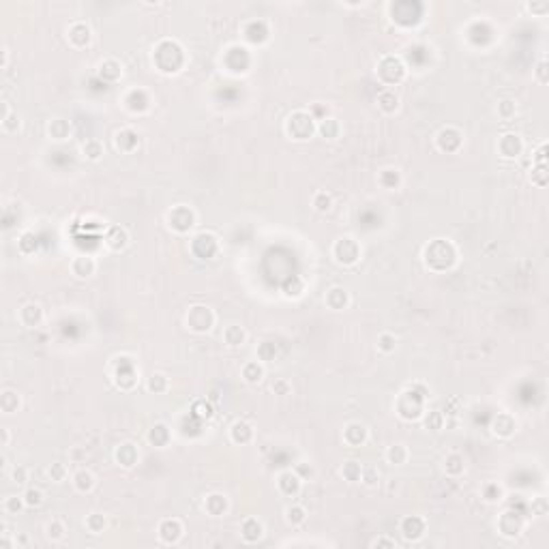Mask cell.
<instances>
[{
    "label": "cell",
    "mask_w": 549,
    "mask_h": 549,
    "mask_svg": "<svg viewBox=\"0 0 549 549\" xmlns=\"http://www.w3.org/2000/svg\"><path fill=\"white\" fill-rule=\"evenodd\" d=\"M212 322H215V318H212L208 307H191L189 313H187V326L195 333L210 331Z\"/></svg>",
    "instance_id": "cell-1"
},
{
    "label": "cell",
    "mask_w": 549,
    "mask_h": 549,
    "mask_svg": "<svg viewBox=\"0 0 549 549\" xmlns=\"http://www.w3.org/2000/svg\"><path fill=\"white\" fill-rule=\"evenodd\" d=\"M359 255H361V249L354 242V238L346 236V238H339L337 240V245H335V258H337V262H341V264H354L356 260H359Z\"/></svg>",
    "instance_id": "cell-2"
},
{
    "label": "cell",
    "mask_w": 549,
    "mask_h": 549,
    "mask_svg": "<svg viewBox=\"0 0 549 549\" xmlns=\"http://www.w3.org/2000/svg\"><path fill=\"white\" fill-rule=\"evenodd\" d=\"M159 532H161V539L166 541V543H176L178 539H181V532H183V526L181 522H176V519H172V522H163L161 528H159Z\"/></svg>",
    "instance_id": "cell-3"
},
{
    "label": "cell",
    "mask_w": 549,
    "mask_h": 549,
    "mask_svg": "<svg viewBox=\"0 0 549 549\" xmlns=\"http://www.w3.org/2000/svg\"><path fill=\"white\" fill-rule=\"evenodd\" d=\"M401 530L405 534V539H418L425 530V524H423V519H418V517H408V519H403Z\"/></svg>",
    "instance_id": "cell-4"
},
{
    "label": "cell",
    "mask_w": 549,
    "mask_h": 549,
    "mask_svg": "<svg viewBox=\"0 0 549 549\" xmlns=\"http://www.w3.org/2000/svg\"><path fill=\"white\" fill-rule=\"evenodd\" d=\"M73 273L77 277H90L92 273H95V260L88 258V255H80V258H75L73 260Z\"/></svg>",
    "instance_id": "cell-5"
},
{
    "label": "cell",
    "mask_w": 549,
    "mask_h": 549,
    "mask_svg": "<svg viewBox=\"0 0 549 549\" xmlns=\"http://www.w3.org/2000/svg\"><path fill=\"white\" fill-rule=\"evenodd\" d=\"M365 438H367V429H365V427H363L361 423L348 425V429H346V440L350 442V444L359 446V444H363V442H365Z\"/></svg>",
    "instance_id": "cell-6"
},
{
    "label": "cell",
    "mask_w": 549,
    "mask_h": 549,
    "mask_svg": "<svg viewBox=\"0 0 549 549\" xmlns=\"http://www.w3.org/2000/svg\"><path fill=\"white\" fill-rule=\"evenodd\" d=\"M500 148L506 157H517L522 153V140H519L517 135H504L500 142Z\"/></svg>",
    "instance_id": "cell-7"
},
{
    "label": "cell",
    "mask_w": 549,
    "mask_h": 549,
    "mask_svg": "<svg viewBox=\"0 0 549 549\" xmlns=\"http://www.w3.org/2000/svg\"><path fill=\"white\" fill-rule=\"evenodd\" d=\"M19 318H22V322L26 326L39 324L41 322V307L39 305H26V307L22 309V313H19Z\"/></svg>",
    "instance_id": "cell-8"
},
{
    "label": "cell",
    "mask_w": 549,
    "mask_h": 549,
    "mask_svg": "<svg viewBox=\"0 0 549 549\" xmlns=\"http://www.w3.org/2000/svg\"><path fill=\"white\" fill-rule=\"evenodd\" d=\"M242 537H245V541H258L262 537V524L258 519H247L242 524Z\"/></svg>",
    "instance_id": "cell-9"
},
{
    "label": "cell",
    "mask_w": 549,
    "mask_h": 549,
    "mask_svg": "<svg viewBox=\"0 0 549 549\" xmlns=\"http://www.w3.org/2000/svg\"><path fill=\"white\" fill-rule=\"evenodd\" d=\"M377 103H380V108L384 112H395L399 108V99L393 90H384L380 97H377Z\"/></svg>",
    "instance_id": "cell-10"
},
{
    "label": "cell",
    "mask_w": 549,
    "mask_h": 549,
    "mask_svg": "<svg viewBox=\"0 0 549 549\" xmlns=\"http://www.w3.org/2000/svg\"><path fill=\"white\" fill-rule=\"evenodd\" d=\"M326 303H329L333 309H344V305L348 303V294H346V290H341V288H333V290L329 292V296H326Z\"/></svg>",
    "instance_id": "cell-11"
},
{
    "label": "cell",
    "mask_w": 549,
    "mask_h": 549,
    "mask_svg": "<svg viewBox=\"0 0 549 549\" xmlns=\"http://www.w3.org/2000/svg\"><path fill=\"white\" fill-rule=\"evenodd\" d=\"M116 457H118V461L123 463V466H133L135 463V459H138V453H135V448H133V444H123L118 448V453H116Z\"/></svg>",
    "instance_id": "cell-12"
},
{
    "label": "cell",
    "mask_w": 549,
    "mask_h": 549,
    "mask_svg": "<svg viewBox=\"0 0 549 549\" xmlns=\"http://www.w3.org/2000/svg\"><path fill=\"white\" fill-rule=\"evenodd\" d=\"M75 487L80 491H90L95 487V476H92L88 470H80V472L75 474Z\"/></svg>",
    "instance_id": "cell-13"
},
{
    "label": "cell",
    "mask_w": 549,
    "mask_h": 549,
    "mask_svg": "<svg viewBox=\"0 0 549 549\" xmlns=\"http://www.w3.org/2000/svg\"><path fill=\"white\" fill-rule=\"evenodd\" d=\"M298 485H301V483H298V476L296 474L286 472V474L279 476V487H281V491H286V494H296Z\"/></svg>",
    "instance_id": "cell-14"
},
{
    "label": "cell",
    "mask_w": 549,
    "mask_h": 549,
    "mask_svg": "<svg viewBox=\"0 0 549 549\" xmlns=\"http://www.w3.org/2000/svg\"><path fill=\"white\" fill-rule=\"evenodd\" d=\"M251 427H249L247 423H234L232 427V440L234 442H249L251 440Z\"/></svg>",
    "instance_id": "cell-15"
},
{
    "label": "cell",
    "mask_w": 549,
    "mask_h": 549,
    "mask_svg": "<svg viewBox=\"0 0 549 549\" xmlns=\"http://www.w3.org/2000/svg\"><path fill=\"white\" fill-rule=\"evenodd\" d=\"M225 506H227L225 496H221V494H212L208 500H206V509H208L212 515H219V513H223Z\"/></svg>",
    "instance_id": "cell-16"
},
{
    "label": "cell",
    "mask_w": 549,
    "mask_h": 549,
    "mask_svg": "<svg viewBox=\"0 0 549 549\" xmlns=\"http://www.w3.org/2000/svg\"><path fill=\"white\" fill-rule=\"evenodd\" d=\"M242 375H245V380L249 384H255V382H260L262 380V375H264V369L258 365V363H249V365L242 369Z\"/></svg>",
    "instance_id": "cell-17"
},
{
    "label": "cell",
    "mask_w": 549,
    "mask_h": 549,
    "mask_svg": "<svg viewBox=\"0 0 549 549\" xmlns=\"http://www.w3.org/2000/svg\"><path fill=\"white\" fill-rule=\"evenodd\" d=\"M225 341L230 346H240L245 341V331L240 326H230V329H225Z\"/></svg>",
    "instance_id": "cell-18"
},
{
    "label": "cell",
    "mask_w": 549,
    "mask_h": 549,
    "mask_svg": "<svg viewBox=\"0 0 549 549\" xmlns=\"http://www.w3.org/2000/svg\"><path fill=\"white\" fill-rule=\"evenodd\" d=\"M386 457H388L390 463H403L405 457H408V451H405V446L397 444V446H390V448H388Z\"/></svg>",
    "instance_id": "cell-19"
},
{
    "label": "cell",
    "mask_w": 549,
    "mask_h": 549,
    "mask_svg": "<svg viewBox=\"0 0 549 549\" xmlns=\"http://www.w3.org/2000/svg\"><path fill=\"white\" fill-rule=\"evenodd\" d=\"M84 155L88 157V159H92V161H97L99 157L103 155V146L99 144L97 140H90V142H86V144H84Z\"/></svg>",
    "instance_id": "cell-20"
},
{
    "label": "cell",
    "mask_w": 549,
    "mask_h": 549,
    "mask_svg": "<svg viewBox=\"0 0 549 549\" xmlns=\"http://www.w3.org/2000/svg\"><path fill=\"white\" fill-rule=\"evenodd\" d=\"M108 242H110V247H114V249L125 247V245H127V232L120 230V227H114V230H112V236H108Z\"/></svg>",
    "instance_id": "cell-21"
},
{
    "label": "cell",
    "mask_w": 549,
    "mask_h": 549,
    "mask_svg": "<svg viewBox=\"0 0 549 549\" xmlns=\"http://www.w3.org/2000/svg\"><path fill=\"white\" fill-rule=\"evenodd\" d=\"M313 206L320 210V212H326L333 206V199L329 193H324V191H320V193H316V197H313Z\"/></svg>",
    "instance_id": "cell-22"
},
{
    "label": "cell",
    "mask_w": 549,
    "mask_h": 549,
    "mask_svg": "<svg viewBox=\"0 0 549 549\" xmlns=\"http://www.w3.org/2000/svg\"><path fill=\"white\" fill-rule=\"evenodd\" d=\"M320 131H322V135H326V138H335L339 131V125H337V120L335 118H324L322 120V125H320Z\"/></svg>",
    "instance_id": "cell-23"
},
{
    "label": "cell",
    "mask_w": 549,
    "mask_h": 549,
    "mask_svg": "<svg viewBox=\"0 0 549 549\" xmlns=\"http://www.w3.org/2000/svg\"><path fill=\"white\" fill-rule=\"evenodd\" d=\"M341 472H344V476H346L348 481H359L363 470H361V466H359V463H356V461H348L346 466H344V470H341Z\"/></svg>",
    "instance_id": "cell-24"
},
{
    "label": "cell",
    "mask_w": 549,
    "mask_h": 549,
    "mask_svg": "<svg viewBox=\"0 0 549 549\" xmlns=\"http://www.w3.org/2000/svg\"><path fill=\"white\" fill-rule=\"evenodd\" d=\"M41 502H43V494H41V489H34L30 487L24 494V504L26 506H39Z\"/></svg>",
    "instance_id": "cell-25"
},
{
    "label": "cell",
    "mask_w": 549,
    "mask_h": 549,
    "mask_svg": "<svg viewBox=\"0 0 549 549\" xmlns=\"http://www.w3.org/2000/svg\"><path fill=\"white\" fill-rule=\"evenodd\" d=\"M19 405V397L15 393H11V390H6V393L2 395V410L4 412H13Z\"/></svg>",
    "instance_id": "cell-26"
},
{
    "label": "cell",
    "mask_w": 549,
    "mask_h": 549,
    "mask_svg": "<svg viewBox=\"0 0 549 549\" xmlns=\"http://www.w3.org/2000/svg\"><path fill=\"white\" fill-rule=\"evenodd\" d=\"M286 513H288V522L290 524H301L303 519H305V511L301 509V506H290Z\"/></svg>",
    "instance_id": "cell-27"
},
{
    "label": "cell",
    "mask_w": 549,
    "mask_h": 549,
    "mask_svg": "<svg viewBox=\"0 0 549 549\" xmlns=\"http://www.w3.org/2000/svg\"><path fill=\"white\" fill-rule=\"evenodd\" d=\"M380 350L382 352H390V350H395V337L393 335H388V333H384L382 337H380Z\"/></svg>",
    "instance_id": "cell-28"
},
{
    "label": "cell",
    "mask_w": 549,
    "mask_h": 549,
    "mask_svg": "<svg viewBox=\"0 0 549 549\" xmlns=\"http://www.w3.org/2000/svg\"><path fill=\"white\" fill-rule=\"evenodd\" d=\"M86 524H88V528H90L92 532H99V530H101V528L105 526V519H103L101 515H99V513H92V515L88 517V522H86Z\"/></svg>",
    "instance_id": "cell-29"
},
{
    "label": "cell",
    "mask_w": 549,
    "mask_h": 549,
    "mask_svg": "<svg viewBox=\"0 0 549 549\" xmlns=\"http://www.w3.org/2000/svg\"><path fill=\"white\" fill-rule=\"evenodd\" d=\"M168 386V382H166V375H153V380L151 384H148V388L155 390V393H159V390H166Z\"/></svg>",
    "instance_id": "cell-30"
},
{
    "label": "cell",
    "mask_w": 549,
    "mask_h": 549,
    "mask_svg": "<svg viewBox=\"0 0 549 549\" xmlns=\"http://www.w3.org/2000/svg\"><path fill=\"white\" fill-rule=\"evenodd\" d=\"M22 504H24V500H22V498H17V496H11V498H6V502H4V509L9 511V513H15V511H19V509H22Z\"/></svg>",
    "instance_id": "cell-31"
},
{
    "label": "cell",
    "mask_w": 549,
    "mask_h": 549,
    "mask_svg": "<svg viewBox=\"0 0 549 549\" xmlns=\"http://www.w3.org/2000/svg\"><path fill=\"white\" fill-rule=\"evenodd\" d=\"M62 532H65V528H62L60 522H52V524L47 526V537L49 539H60Z\"/></svg>",
    "instance_id": "cell-32"
},
{
    "label": "cell",
    "mask_w": 549,
    "mask_h": 549,
    "mask_svg": "<svg viewBox=\"0 0 549 549\" xmlns=\"http://www.w3.org/2000/svg\"><path fill=\"white\" fill-rule=\"evenodd\" d=\"M49 476H52L56 483H60L65 479V466H62V463H54V466L49 468Z\"/></svg>",
    "instance_id": "cell-33"
},
{
    "label": "cell",
    "mask_w": 549,
    "mask_h": 549,
    "mask_svg": "<svg viewBox=\"0 0 549 549\" xmlns=\"http://www.w3.org/2000/svg\"><path fill=\"white\" fill-rule=\"evenodd\" d=\"M457 461H461L459 455H451V457L446 459V470H448V472H453V474H455V472H461L463 466H455Z\"/></svg>",
    "instance_id": "cell-34"
},
{
    "label": "cell",
    "mask_w": 549,
    "mask_h": 549,
    "mask_svg": "<svg viewBox=\"0 0 549 549\" xmlns=\"http://www.w3.org/2000/svg\"><path fill=\"white\" fill-rule=\"evenodd\" d=\"M363 476V474H361ZM363 481H365L367 485H373L375 481H377V470L375 468H371V470H367V474L363 476Z\"/></svg>",
    "instance_id": "cell-35"
},
{
    "label": "cell",
    "mask_w": 549,
    "mask_h": 549,
    "mask_svg": "<svg viewBox=\"0 0 549 549\" xmlns=\"http://www.w3.org/2000/svg\"><path fill=\"white\" fill-rule=\"evenodd\" d=\"M13 479H15V483H24L26 481V470L24 468H15V470H13Z\"/></svg>",
    "instance_id": "cell-36"
},
{
    "label": "cell",
    "mask_w": 549,
    "mask_h": 549,
    "mask_svg": "<svg viewBox=\"0 0 549 549\" xmlns=\"http://www.w3.org/2000/svg\"><path fill=\"white\" fill-rule=\"evenodd\" d=\"M429 423H431L433 427H440V414H436V412H433V414L427 418V425H429Z\"/></svg>",
    "instance_id": "cell-37"
},
{
    "label": "cell",
    "mask_w": 549,
    "mask_h": 549,
    "mask_svg": "<svg viewBox=\"0 0 549 549\" xmlns=\"http://www.w3.org/2000/svg\"><path fill=\"white\" fill-rule=\"evenodd\" d=\"M273 388H275V390H279L281 395H286V393H288V384H286V382H277Z\"/></svg>",
    "instance_id": "cell-38"
},
{
    "label": "cell",
    "mask_w": 549,
    "mask_h": 549,
    "mask_svg": "<svg viewBox=\"0 0 549 549\" xmlns=\"http://www.w3.org/2000/svg\"><path fill=\"white\" fill-rule=\"evenodd\" d=\"M373 545H388V547H395V541H386V539H382V541H375Z\"/></svg>",
    "instance_id": "cell-39"
}]
</instances>
